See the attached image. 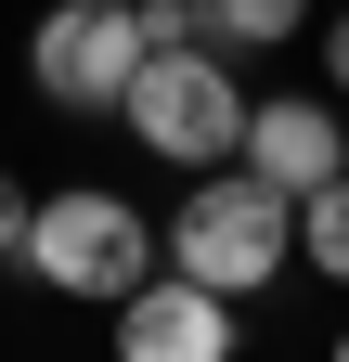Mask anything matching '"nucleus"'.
Masks as SVG:
<instances>
[{
	"label": "nucleus",
	"mask_w": 349,
	"mask_h": 362,
	"mask_svg": "<svg viewBox=\"0 0 349 362\" xmlns=\"http://www.w3.org/2000/svg\"><path fill=\"white\" fill-rule=\"evenodd\" d=\"M13 272H39L52 298H91V310H117V298L155 272V220L129 207L117 181H65V194H39V207H26V246H13Z\"/></svg>",
	"instance_id": "f03ea898"
},
{
	"label": "nucleus",
	"mask_w": 349,
	"mask_h": 362,
	"mask_svg": "<svg viewBox=\"0 0 349 362\" xmlns=\"http://www.w3.org/2000/svg\"><path fill=\"white\" fill-rule=\"evenodd\" d=\"M194 13H207L220 52H285V39L311 26V0H194Z\"/></svg>",
	"instance_id": "6e6552de"
},
{
	"label": "nucleus",
	"mask_w": 349,
	"mask_h": 362,
	"mask_svg": "<svg viewBox=\"0 0 349 362\" xmlns=\"http://www.w3.org/2000/svg\"><path fill=\"white\" fill-rule=\"evenodd\" d=\"M26 207H39V194H26V168H0V259L26 246Z\"/></svg>",
	"instance_id": "1a4fd4ad"
},
{
	"label": "nucleus",
	"mask_w": 349,
	"mask_h": 362,
	"mask_svg": "<svg viewBox=\"0 0 349 362\" xmlns=\"http://www.w3.org/2000/svg\"><path fill=\"white\" fill-rule=\"evenodd\" d=\"M117 117H129V143H143L155 168H233V143H246L233 52H220V39H168V52H143Z\"/></svg>",
	"instance_id": "7ed1b4c3"
},
{
	"label": "nucleus",
	"mask_w": 349,
	"mask_h": 362,
	"mask_svg": "<svg viewBox=\"0 0 349 362\" xmlns=\"http://www.w3.org/2000/svg\"><path fill=\"white\" fill-rule=\"evenodd\" d=\"M143 52H155V39H143V0H52L39 39H26V65H39V90H52L65 117H117Z\"/></svg>",
	"instance_id": "20e7f679"
},
{
	"label": "nucleus",
	"mask_w": 349,
	"mask_h": 362,
	"mask_svg": "<svg viewBox=\"0 0 349 362\" xmlns=\"http://www.w3.org/2000/svg\"><path fill=\"white\" fill-rule=\"evenodd\" d=\"M117 362H233V298L194 272H143L117 298Z\"/></svg>",
	"instance_id": "39448f33"
},
{
	"label": "nucleus",
	"mask_w": 349,
	"mask_h": 362,
	"mask_svg": "<svg viewBox=\"0 0 349 362\" xmlns=\"http://www.w3.org/2000/svg\"><path fill=\"white\" fill-rule=\"evenodd\" d=\"M155 259L194 272V285H220V298L246 310L259 285H285V272H297V194H272L246 156H233V168H194V194L168 207Z\"/></svg>",
	"instance_id": "f257e3e1"
},
{
	"label": "nucleus",
	"mask_w": 349,
	"mask_h": 362,
	"mask_svg": "<svg viewBox=\"0 0 349 362\" xmlns=\"http://www.w3.org/2000/svg\"><path fill=\"white\" fill-rule=\"evenodd\" d=\"M336 168H349V129H336Z\"/></svg>",
	"instance_id": "9b49d317"
},
{
	"label": "nucleus",
	"mask_w": 349,
	"mask_h": 362,
	"mask_svg": "<svg viewBox=\"0 0 349 362\" xmlns=\"http://www.w3.org/2000/svg\"><path fill=\"white\" fill-rule=\"evenodd\" d=\"M297 272H324V285H349V168L297 194Z\"/></svg>",
	"instance_id": "0eeeda50"
},
{
	"label": "nucleus",
	"mask_w": 349,
	"mask_h": 362,
	"mask_svg": "<svg viewBox=\"0 0 349 362\" xmlns=\"http://www.w3.org/2000/svg\"><path fill=\"white\" fill-rule=\"evenodd\" d=\"M272 194H311V181H336V104L324 90H272V104H246V143H233Z\"/></svg>",
	"instance_id": "423d86ee"
},
{
	"label": "nucleus",
	"mask_w": 349,
	"mask_h": 362,
	"mask_svg": "<svg viewBox=\"0 0 349 362\" xmlns=\"http://www.w3.org/2000/svg\"><path fill=\"white\" fill-rule=\"evenodd\" d=\"M324 65H336V90H349V0H336V26H324Z\"/></svg>",
	"instance_id": "9d476101"
},
{
	"label": "nucleus",
	"mask_w": 349,
	"mask_h": 362,
	"mask_svg": "<svg viewBox=\"0 0 349 362\" xmlns=\"http://www.w3.org/2000/svg\"><path fill=\"white\" fill-rule=\"evenodd\" d=\"M336 362H349V324H336Z\"/></svg>",
	"instance_id": "f8f14e48"
}]
</instances>
